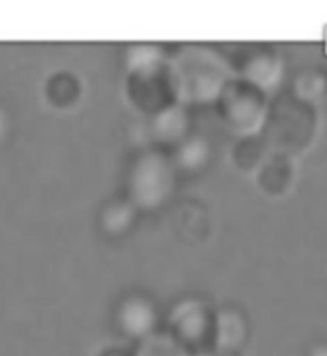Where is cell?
<instances>
[]
</instances>
